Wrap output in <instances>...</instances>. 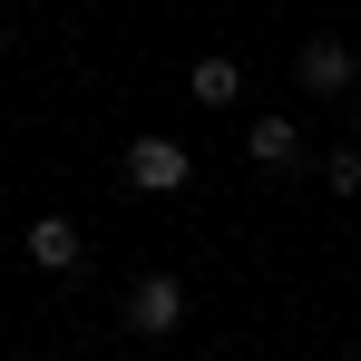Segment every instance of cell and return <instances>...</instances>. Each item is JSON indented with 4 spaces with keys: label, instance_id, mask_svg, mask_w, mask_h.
<instances>
[{
    "label": "cell",
    "instance_id": "6da1fadb",
    "mask_svg": "<svg viewBox=\"0 0 361 361\" xmlns=\"http://www.w3.org/2000/svg\"><path fill=\"white\" fill-rule=\"evenodd\" d=\"M118 176L137 185V195H185V185H195V147H176V137H127Z\"/></svg>",
    "mask_w": 361,
    "mask_h": 361
},
{
    "label": "cell",
    "instance_id": "7a4b0ae2",
    "mask_svg": "<svg viewBox=\"0 0 361 361\" xmlns=\"http://www.w3.org/2000/svg\"><path fill=\"white\" fill-rule=\"evenodd\" d=\"M118 322L137 332V342L185 332V283H176V274H137V283H127V302H118Z\"/></svg>",
    "mask_w": 361,
    "mask_h": 361
},
{
    "label": "cell",
    "instance_id": "3957f363",
    "mask_svg": "<svg viewBox=\"0 0 361 361\" xmlns=\"http://www.w3.org/2000/svg\"><path fill=\"white\" fill-rule=\"evenodd\" d=\"M293 78L312 88V98H361V59H352L342 30H312V39L293 49Z\"/></svg>",
    "mask_w": 361,
    "mask_h": 361
},
{
    "label": "cell",
    "instance_id": "277c9868",
    "mask_svg": "<svg viewBox=\"0 0 361 361\" xmlns=\"http://www.w3.org/2000/svg\"><path fill=\"white\" fill-rule=\"evenodd\" d=\"M244 166H254V176H302L312 147H302L293 118H254V127H244Z\"/></svg>",
    "mask_w": 361,
    "mask_h": 361
},
{
    "label": "cell",
    "instance_id": "5b68a950",
    "mask_svg": "<svg viewBox=\"0 0 361 361\" xmlns=\"http://www.w3.org/2000/svg\"><path fill=\"white\" fill-rule=\"evenodd\" d=\"M30 264H39V274H78V264H88L78 225H68V215H30Z\"/></svg>",
    "mask_w": 361,
    "mask_h": 361
},
{
    "label": "cell",
    "instance_id": "8992f818",
    "mask_svg": "<svg viewBox=\"0 0 361 361\" xmlns=\"http://www.w3.org/2000/svg\"><path fill=\"white\" fill-rule=\"evenodd\" d=\"M185 98H195V108H235V98H244V59L205 49V59L185 68Z\"/></svg>",
    "mask_w": 361,
    "mask_h": 361
},
{
    "label": "cell",
    "instance_id": "52a82bcc",
    "mask_svg": "<svg viewBox=\"0 0 361 361\" xmlns=\"http://www.w3.org/2000/svg\"><path fill=\"white\" fill-rule=\"evenodd\" d=\"M322 195H342V205L361 195V137H342V147H322Z\"/></svg>",
    "mask_w": 361,
    "mask_h": 361
},
{
    "label": "cell",
    "instance_id": "ba28073f",
    "mask_svg": "<svg viewBox=\"0 0 361 361\" xmlns=\"http://www.w3.org/2000/svg\"><path fill=\"white\" fill-rule=\"evenodd\" d=\"M352 137H361V98H352Z\"/></svg>",
    "mask_w": 361,
    "mask_h": 361
},
{
    "label": "cell",
    "instance_id": "9c48e42d",
    "mask_svg": "<svg viewBox=\"0 0 361 361\" xmlns=\"http://www.w3.org/2000/svg\"><path fill=\"white\" fill-rule=\"evenodd\" d=\"M0 49H10V20H0Z\"/></svg>",
    "mask_w": 361,
    "mask_h": 361
}]
</instances>
